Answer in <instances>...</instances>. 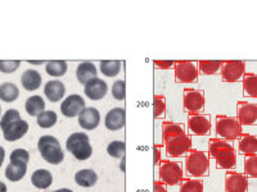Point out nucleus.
I'll return each mask as SVG.
<instances>
[{
    "label": "nucleus",
    "mask_w": 257,
    "mask_h": 192,
    "mask_svg": "<svg viewBox=\"0 0 257 192\" xmlns=\"http://www.w3.org/2000/svg\"><path fill=\"white\" fill-rule=\"evenodd\" d=\"M184 173L192 178H205L210 176V156L207 152L192 148L185 154Z\"/></svg>",
    "instance_id": "nucleus-1"
},
{
    "label": "nucleus",
    "mask_w": 257,
    "mask_h": 192,
    "mask_svg": "<svg viewBox=\"0 0 257 192\" xmlns=\"http://www.w3.org/2000/svg\"><path fill=\"white\" fill-rule=\"evenodd\" d=\"M215 134L217 138L233 142V141H237L243 134V127L235 116L219 114L215 118Z\"/></svg>",
    "instance_id": "nucleus-2"
},
{
    "label": "nucleus",
    "mask_w": 257,
    "mask_h": 192,
    "mask_svg": "<svg viewBox=\"0 0 257 192\" xmlns=\"http://www.w3.org/2000/svg\"><path fill=\"white\" fill-rule=\"evenodd\" d=\"M38 148L41 158L47 163L53 164V166H58V164L63 162L64 152L62 150V146L57 137L50 136V134L41 136L38 141Z\"/></svg>",
    "instance_id": "nucleus-3"
},
{
    "label": "nucleus",
    "mask_w": 257,
    "mask_h": 192,
    "mask_svg": "<svg viewBox=\"0 0 257 192\" xmlns=\"http://www.w3.org/2000/svg\"><path fill=\"white\" fill-rule=\"evenodd\" d=\"M66 148L79 162L88 160L93 155V148L90 145V138L84 132H75L70 134L66 141Z\"/></svg>",
    "instance_id": "nucleus-4"
},
{
    "label": "nucleus",
    "mask_w": 257,
    "mask_h": 192,
    "mask_svg": "<svg viewBox=\"0 0 257 192\" xmlns=\"http://www.w3.org/2000/svg\"><path fill=\"white\" fill-rule=\"evenodd\" d=\"M160 180L166 186H176L184 180V166L180 162L166 159L158 164Z\"/></svg>",
    "instance_id": "nucleus-5"
},
{
    "label": "nucleus",
    "mask_w": 257,
    "mask_h": 192,
    "mask_svg": "<svg viewBox=\"0 0 257 192\" xmlns=\"http://www.w3.org/2000/svg\"><path fill=\"white\" fill-rule=\"evenodd\" d=\"M165 152L169 158H180L192 150V136L188 134H173L162 140Z\"/></svg>",
    "instance_id": "nucleus-6"
},
{
    "label": "nucleus",
    "mask_w": 257,
    "mask_h": 192,
    "mask_svg": "<svg viewBox=\"0 0 257 192\" xmlns=\"http://www.w3.org/2000/svg\"><path fill=\"white\" fill-rule=\"evenodd\" d=\"M174 76L176 84H197L199 77L197 63L190 60H175Z\"/></svg>",
    "instance_id": "nucleus-7"
},
{
    "label": "nucleus",
    "mask_w": 257,
    "mask_h": 192,
    "mask_svg": "<svg viewBox=\"0 0 257 192\" xmlns=\"http://www.w3.org/2000/svg\"><path fill=\"white\" fill-rule=\"evenodd\" d=\"M205 92L196 88H184L183 90V108L188 114L202 113L205 109Z\"/></svg>",
    "instance_id": "nucleus-8"
},
{
    "label": "nucleus",
    "mask_w": 257,
    "mask_h": 192,
    "mask_svg": "<svg viewBox=\"0 0 257 192\" xmlns=\"http://www.w3.org/2000/svg\"><path fill=\"white\" fill-rule=\"evenodd\" d=\"M188 134L190 136H207L211 134V116L208 114H188Z\"/></svg>",
    "instance_id": "nucleus-9"
},
{
    "label": "nucleus",
    "mask_w": 257,
    "mask_h": 192,
    "mask_svg": "<svg viewBox=\"0 0 257 192\" xmlns=\"http://www.w3.org/2000/svg\"><path fill=\"white\" fill-rule=\"evenodd\" d=\"M221 80L228 84L242 82L245 74V62L242 60H222Z\"/></svg>",
    "instance_id": "nucleus-10"
},
{
    "label": "nucleus",
    "mask_w": 257,
    "mask_h": 192,
    "mask_svg": "<svg viewBox=\"0 0 257 192\" xmlns=\"http://www.w3.org/2000/svg\"><path fill=\"white\" fill-rule=\"evenodd\" d=\"M208 156L210 159L217 160L222 158L237 156V152L234 148L233 142L221 140L217 137H212L208 141Z\"/></svg>",
    "instance_id": "nucleus-11"
},
{
    "label": "nucleus",
    "mask_w": 257,
    "mask_h": 192,
    "mask_svg": "<svg viewBox=\"0 0 257 192\" xmlns=\"http://www.w3.org/2000/svg\"><path fill=\"white\" fill-rule=\"evenodd\" d=\"M240 126H257V104L239 100L237 102V116Z\"/></svg>",
    "instance_id": "nucleus-12"
},
{
    "label": "nucleus",
    "mask_w": 257,
    "mask_h": 192,
    "mask_svg": "<svg viewBox=\"0 0 257 192\" xmlns=\"http://www.w3.org/2000/svg\"><path fill=\"white\" fill-rule=\"evenodd\" d=\"M225 192H248L247 176L235 170H228L225 173Z\"/></svg>",
    "instance_id": "nucleus-13"
},
{
    "label": "nucleus",
    "mask_w": 257,
    "mask_h": 192,
    "mask_svg": "<svg viewBox=\"0 0 257 192\" xmlns=\"http://www.w3.org/2000/svg\"><path fill=\"white\" fill-rule=\"evenodd\" d=\"M84 108H85V100L82 99V96L77 95V94L68 95L61 104L62 114H63L64 116H67V118H75V116H79V114L81 113V110Z\"/></svg>",
    "instance_id": "nucleus-14"
},
{
    "label": "nucleus",
    "mask_w": 257,
    "mask_h": 192,
    "mask_svg": "<svg viewBox=\"0 0 257 192\" xmlns=\"http://www.w3.org/2000/svg\"><path fill=\"white\" fill-rule=\"evenodd\" d=\"M84 92L89 100L99 102L108 92V84L103 80L95 77L84 84Z\"/></svg>",
    "instance_id": "nucleus-15"
},
{
    "label": "nucleus",
    "mask_w": 257,
    "mask_h": 192,
    "mask_svg": "<svg viewBox=\"0 0 257 192\" xmlns=\"http://www.w3.org/2000/svg\"><path fill=\"white\" fill-rule=\"evenodd\" d=\"M79 126L85 131H93L100 124V113L94 106H85L77 116Z\"/></svg>",
    "instance_id": "nucleus-16"
},
{
    "label": "nucleus",
    "mask_w": 257,
    "mask_h": 192,
    "mask_svg": "<svg viewBox=\"0 0 257 192\" xmlns=\"http://www.w3.org/2000/svg\"><path fill=\"white\" fill-rule=\"evenodd\" d=\"M126 123V112L121 106L111 109L108 113L105 114L104 126L108 131L116 132L120 131L121 128L125 127Z\"/></svg>",
    "instance_id": "nucleus-17"
},
{
    "label": "nucleus",
    "mask_w": 257,
    "mask_h": 192,
    "mask_svg": "<svg viewBox=\"0 0 257 192\" xmlns=\"http://www.w3.org/2000/svg\"><path fill=\"white\" fill-rule=\"evenodd\" d=\"M27 131H29V123L24 120H20L4 128L3 134L6 141L13 142V141L22 138L27 134Z\"/></svg>",
    "instance_id": "nucleus-18"
},
{
    "label": "nucleus",
    "mask_w": 257,
    "mask_h": 192,
    "mask_svg": "<svg viewBox=\"0 0 257 192\" xmlns=\"http://www.w3.org/2000/svg\"><path fill=\"white\" fill-rule=\"evenodd\" d=\"M44 94L47 99L52 102H58L63 99L66 95V86L59 80H52L48 81L44 86Z\"/></svg>",
    "instance_id": "nucleus-19"
},
{
    "label": "nucleus",
    "mask_w": 257,
    "mask_h": 192,
    "mask_svg": "<svg viewBox=\"0 0 257 192\" xmlns=\"http://www.w3.org/2000/svg\"><path fill=\"white\" fill-rule=\"evenodd\" d=\"M238 152L244 155H256L257 154V134H242L237 140Z\"/></svg>",
    "instance_id": "nucleus-20"
},
{
    "label": "nucleus",
    "mask_w": 257,
    "mask_h": 192,
    "mask_svg": "<svg viewBox=\"0 0 257 192\" xmlns=\"http://www.w3.org/2000/svg\"><path fill=\"white\" fill-rule=\"evenodd\" d=\"M96 74H98V70L93 62H82L77 66L76 78L81 84H85L90 80L95 78Z\"/></svg>",
    "instance_id": "nucleus-21"
},
{
    "label": "nucleus",
    "mask_w": 257,
    "mask_h": 192,
    "mask_svg": "<svg viewBox=\"0 0 257 192\" xmlns=\"http://www.w3.org/2000/svg\"><path fill=\"white\" fill-rule=\"evenodd\" d=\"M21 84L26 91H35L41 86V74L36 70H27L22 73Z\"/></svg>",
    "instance_id": "nucleus-22"
},
{
    "label": "nucleus",
    "mask_w": 257,
    "mask_h": 192,
    "mask_svg": "<svg viewBox=\"0 0 257 192\" xmlns=\"http://www.w3.org/2000/svg\"><path fill=\"white\" fill-rule=\"evenodd\" d=\"M32 184L39 190H47L52 186L53 176L48 169H36L31 176Z\"/></svg>",
    "instance_id": "nucleus-23"
},
{
    "label": "nucleus",
    "mask_w": 257,
    "mask_h": 192,
    "mask_svg": "<svg viewBox=\"0 0 257 192\" xmlns=\"http://www.w3.org/2000/svg\"><path fill=\"white\" fill-rule=\"evenodd\" d=\"M75 182L80 187H93L98 182V174L94 172L93 169H81L75 174Z\"/></svg>",
    "instance_id": "nucleus-24"
},
{
    "label": "nucleus",
    "mask_w": 257,
    "mask_h": 192,
    "mask_svg": "<svg viewBox=\"0 0 257 192\" xmlns=\"http://www.w3.org/2000/svg\"><path fill=\"white\" fill-rule=\"evenodd\" d=\"M243 96L257 99V74L254 73H245L242 80Z\"/></svg>",
    "instance_id": "nucleus-25"
},
{
    "label": "nucleus",
    "mask_w": 257,
    "mask_h": 192,
    "mask_svg": "<svg viewBox=\"0 0 257 192\" xmlns=\"http://www.w3.org/2000/svg\"><path fill=\"white\" fill-rule=\"evenodd\" d=\"M26 113L31 116H38L39 114L45 110V100L39 95L30 96L25 104Z\"/></svg>",
    "instance_id": "nucleus-26"
},
{
    "label": "nucleus",
    "mask_w": 257,
    "mask_h": 192,
    "mask_svg": "<svg viewBox=\"0 0 257 192\" xmlns=\"http://www.w3.org/2000/svg\"><path fill=\"white\" fill-rule=\"evenodd\" d=\"M68 64L66 60H49L45 64V72L52 77H62L67 73Z\"/></svg>",
    "instance_id": "nucleus-27"
},
{
    "label": "nucleus",
    "mask_w": 257,
    "mask_h": 192,
    "mask_svg": "<svg viewBox=\"0 0 257 192\" xmlns=\"http://www.w3.org/2000/svg\"><path fill=\"white\" fill-rule=\"evenodd\" d=\"M27 164H12L9 163L6 168V177L11 182H18L26 176Z\"/></svg>",
    "instance_id": "nucleus-28"
},
{
    "label": "nucleus",
    "mask_w": 257,
    "mask_h": 192,
    "mask_svg": "<svg viewBox=\"0 0 257 192\" xmlns=\"http://www.w3.org/2000/svg\"><path fill=\"white\" fill-rule=\"evenodd\" d=\"M121 66H122L121 60H102L99 63V70L103 76L112 78L118 76V73L121 72Z\"/></svg>",
    "instance_id": "nucleus-29"
},
{
    "label": "nucleus",
    "mask_w": 257,
    "mask_h": 192,
    "mask_svg": "<svg viewBox=\"0 0 257 192\" xmlns=\"http://www.w3.org/2000/svg\"><path fill=\"white\" fill-rule=\"evenodd\" d=\"M179 186V192H203L205 186L202 182V178L188 177L181 180Z\"/></svg>",
    "instance_id": "nucleus-30"
},
{
    "label": "nucleus",
    "mask_w": 257,
    "mask_h": 192,
    "mask_svg": "<svg viewBox=\"0 0 257 192\" xmlns=\"http://www.w3.org/2000/svg\"><path fill=\"white\" fill-rule=\"evenodd\" d=\"M20 96V90L12 82H7L0 86V100L4 102H13L18 99Z\"/></svg>",
    "instance_id": "nucleus-31"
},
{
    "label": "nucleus",
    "mask_w": 257,
    "mask_h": 192,
    "mask_svg": "<svg viewBox=\"0 0 257 192\" xmlns=\"http://www.w3.org/2000/svg\"><path fill=\"white\" fill-rule=\"evenodd\" d=\"M222 60H199L198 70L205 76H213L220 72Z\"/></svg>",
    "instance_id": "nucleus-32"
},
{
    "label": "nucleus",
    "mask_w": 257,
    "mask_h": 192,
    "mask_svg": "<svg viewBox=\"0 0 257 192\" xmlns=\"http://www.w3.org/2000/svg\"><path fill=\"white\" fill-rule=\"evenodd\" d=\"M57 120H58V116L54 110H44L36 116L38 126L41 128H52L53 126L57 124Z\"/></svg>",
    "instance_id": "nucleus-33"
},
{
    "label": "nucleus",
    "mask_w": 257,
    "mask_h": 192,
    "mask_svg": "<svg viewBox=\"0 0 257 192\" xmlns=\"http://www.w3.org/2000/svg\"><path fill=\"white\" fill-rule=\"evenodd\" d=\"M243 168L244 174L247 178L257 180V154L256 155H244L243 156Z\"/></svg>",
    "instance_id": "nucleus-34"
},
{
    "label": "nucleus",
    "mask_w": 257,
    "mask_h": 192,
    "mask_svg": "<svg viewBox=\"0 0 257 192\" xmlns=\"http://www.w3.org/2000/svg\"><path fill=\"white\" fill-rule=\"evenodd\" d=\"M188 134V132L185 131V127L181 124V123L167 122V120H165V122L162 123V140L169 136H173V134Z\"/></svg>",
    "instance_id": "nucleus-35"
},
{
    "label": "nucleus",
    "mask_w": 257,
    "mask_h": 192,
    "mask_svg": "<svg viewBox=\"0 0 257 192\" xmlns=\"http://www.w3.org/2000/svg\"><path fill=\"white\" fill-rule=\"evenodd\" d=\"M165 116H166V98L157 94L153 98V116L155 120H164Z\"/></svg>",
    "instance_id": "nucleus-36"
},
{
    "label": "nucleus",
    "mask_w": 257,
    "mask_h": 192,
    "mask_svg": "<svg viewBox=\"0 0 257 192\" xmlns=\"http://www.w3.org/2000/svg\"><path fill=\"white\" fill-rule=\"evenodd\" d=\"M107 152L111 158L114 159H122L126 154V144L123 141L114 140L107 146Z\"/></svg>",
    "instance_id": "nucleus-37"
},
{
    "label": "nucleus",
    "mask_w": 257,
    "mask_h": 192,
    "mask_svg": "<svg viewBox=\"0 0 257 192\" xmlns=\"http://www.w3.org/2000/svg\"><path fill=\"white\" fill-rule=\"evenodd\" d=\"M111 92L114 100L122 102L126 96V82L123 80H117V81H114L111 88Z\"/></svg>",
    "instance_id": "nucleus-38"
},
{
    "label": "nucleus",
    "mask_w": 257,
    "mask_h": 192,
    "mask_svg": "<svg viewBox=\"0 0 257 192\" xmlns=\"http://www.w3.org/2000/svg\"><path fill=\"white\" fill-rule=\"evenodd\" d=\"M11 163L12 164H27L30 160V152L25 148H15L11 152Z\"/></svg>",
    "instance_id": "nucleus-39"
},
{
    "label": "nucleus",
    "mask_w": 257,
    "mask_h": 192,
    "mask_svg": "<svg viewBox=\"0 0 257 192\" xmlns=\"http://www.w3.org/2000/svg\"><path fill=\"white\" fill-rule=\"evenodd\" d=\"M21 120L20 112L17 109H8L6 112L3 116H2V120H0V128L4 130L6 127H8L9 124H12V123L17 122V120Z\"/></svg>",
    "instance_id": "nucleus-40"
},
{
    "label": "nucleus",
    "mask_w": 257,
    "mask_h": 192,
    "mask_svg": "<svg viewBox=\"0 0 257 192\" xmlns=\"http://www.w3.org/2000/svg\"><path fill=\"white\" fill-rule=\"evenodd\" d=\"M217 169H222V170H235L237 168V156L230 158H222V159L215 160Z\"/></svg>",
    "instance_id": "nucleus-41"
},
{
    "label": "nucleus",
    "mask_w": 257,
    "mask_h": 192,
    "mask_svg": "<svg viewBox=\"0 0 257 192\" xmlns=\"http://www.w3.org/2000/svg\"><path fill=\"white\" fill-rule=\"evenodd\" d=\"M20 60H0V72L13 73L20 68Z\"/></svg>",
    "instance_id": "nucleus-42"
},
{
    "label": "nucleus",
    "mask_w": 257,
    "mask_h": 192,
    "mask_svg": "<svg viewBox=\"0 0 257 192\" xmlns=\"http://www.w3.org/2000/svg\"><path fill=\"white\" fill-rule=\"evenodd\" d=\"M174 64H175V60H164V59H161V60H153V66L158 70H167L170 68L174 67Z\"/></svg>",
    "instance_id": "nucleus-43"
},
{
    "label": "nucleus",
    "mask_w": 257,
    "mask_h": 192,
    "mask_svg": "<svg viewBox=\"0 0 257 192\" xmlns=\"http://www.w3.org/2000/svg\"><path fill=\"white\" fill-rule=\"evenodd\" d=\"M162 152V146L155 144V146H153V163L156 166H158V164L162 162V152Z\"/></svg>",
    "instance_id": "nucleus-44"
},
{
    "label": "nucleus",
    "mask_w": 257,
    "mask_h": 192,
    "mask_svg": "<svg viewBox=\"0 0 257 192\" xmlns=\"http://www.w3.org/2000/svg\"><path fill=\"white\" fill-rule=\"evenodd\" d=\"M153 192H167V187L164 182L161 180H155L153 184Z\"/></svg>",
    "instance_id": "nucleus-45"
},
{
    "label": "nucleus",
    "mask_w": 257,
    "mask_h": 192,
    "mask_svg": "<svg viewBox=\"0 0 257 192\" xmlns=\"http://www.w3.org/2000/svg\"><path fill=\"white\" fill-rule=\"evenodd\" d=\"M4 158H6V152H4V148L0 146V168H2V166H3Z\"/></svg>",
    "instance_id": "nucleus-46"
},
{
    "label": "nucleus",
    "mask_w": 257,
    "mask_h": 192,
    "mask_svg": "<svg viewBox=\"0 0 257 192\" xmlns=\"http://www.w3.org/2000/svg\"><path fill=\"white\" fill-rule=\"evenodd\" d=\"M120 170L121 172H126V159L125 158H122L120 162Z\"/></svg>",
    "instance_id": "nucleus-47"
},
{
    "label": "nucleus",
    "mask_w": 257,
    "mask_h": 192,
    "mask_svg": "<svg viewBox=\"0 0 257 192\" xmlns=\"http://www.w3.org/2000/svg\"><path fill=\"white\" fill-rule=\"evenodd\" d=\"M27 63L32 64V66H41V64H47V62H41V60H38V62H35V60H29V62H27Z\"/></svg>",
    "instance_id": "nucleus-48"
},
{
    "label": "nucleus",
    "mask_w": 257,
    "mask_h": 192,
    "mask_svg": "<svg viewBox=\"0 0 257 192\" xmlns=\"http://www.w3.org/2000/svg\"><path fill=\"white\" fill-rule=\"evenodd\" d=\"M0 192H7L6 184H4V182H2V180H0Z\"/></svg>",
    "instance_id": "nucleus-49"
},
{
    "label": "nucleus",
    "mask_w": 257,
    "mask_h": 192,
    "mask_svg": "<svg viewBox=\"0 0 257 192\" xmlns=\"http://www.w3.org/2000/svg\"><path fill=\"white\" fill-rule=\"evenodd\" d=\"M53 192H73L72 190H70V188H58V190H56V191H53Z\"/></svg>",
    "instance_id": "nucleus-50"
},
{
    "label": "nucleus",
    "mask_w": 257,
    "mask_h": 192,
    "mask_svg": "<svg viewBox=\"0 0 257 192\" xmlns=\"http://www.w3.org/2000/svg\"><path fill=\"white\" fill-rule=\"evenodd\" d=\"M0 116H2V106H0Z\"/></svg>",
    "instance_id": "nucleus-51"
},
{
    "label": "nucleus",
    "mask_w": 257,
    "mask_h": 192,
    "mask_svg": "<svg viewBox=\"0 0 257 192\" xmlns=\"http://www.w3.org/2000/svg\"><path fill=\"white\" fill-rule=\"evenodd\" d=\"M256 67H257V63H256Z\"/></svg>",
    "instance_id": "nucleus-52"
}]
</instances>
